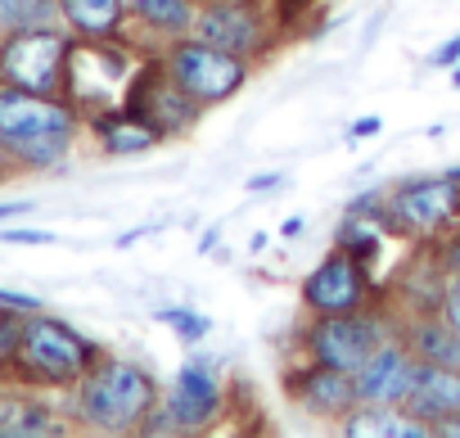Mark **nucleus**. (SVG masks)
I'll use <instances>...</instances> for the list:
<instances>
[{
    "label": "nucleus",
    "instance_id": "nucleus-24",
    "mask_svg": "<svg viewBox=\"0 0 460 438\" xmlns=\"http://www.w3.org/2000/svg\"><path fill=\"white\" fill-rule=\"evenodd\" d=\"M154 321L172 326L181 344H203V339L212 335V321H208L203 312H194V308H158V312H154Z\"/></svg>",
    "mask_w": 460,
    "mask_h": 438
},
{
    "label": "nucleus",
    "instance_id": "nucleus-36",
    "mask_svg": "<svg viewBox=\"0 0 460 438\" xmlns=\"http://www.w3.org/2000/svg\"><path fill=\"white\" fill-rule=\"evenodd\" d=\"M5 163H10V158H5V154H0V181H5V172H10V167H5Z\"/></svg>",
    "mask_w": 460,
    "mask_h": 438
},
{
    "label": "nucleus",
    "instance_id": "nucleus-31",
    "mask_svg": "<svg viewBox=\"0 0 460 438\" xmlns=\"http://www.w3.org/2000/svg\"><path fill=\"white\" fill-rule=\"evenodd\" d=\"M456 64H460V32L429 55V68H456Z\"/></svg>",
    "mask_w": 460,
    "mask_h": 438
},
{
    "label": "nucleus",
    "instance_id": "nucleus-13",
    "mask_svg": "<svg viewBox=\"0 0 460 438\" xmlns=\"http://www.w3.org/2000/svg\"><path fill=\"white\" fill-rule=\"evenodd\" d=\"M285 389L316 420H348L361 407L357 375L352 371H339V366H325V362H312V357L285 375Z\"/></svg>",
    "mask_w": 460,
    "mask_h": 438
},
{
    "label": "nucleus",
    "instance_id": "nucleus-22",
    "mask_svg": "<svg viewBox=\"0 0 460 438\" xmlns=\"http://www.w3.org/2000/svg\"><path fill=\"white\" fill-rule=\"evenodd\" d=\"M384 240H388V227L379 222V217H366V212H343V222L334 231V245H343L348 254H357L366 267H375Z\"/></svg>",
    "mask_w": 460,
    "mask_h": 438
},
{
    "label": "nucleus",
    "instance_id": "nucleus-32",
    "mask_svg": "<svg viewBox=\"0 0 460 438\" xmlns=\"http://www.w3.org/2000/svg\"><path fill=\"white\" fill-rule=\"evenodd\" d=\"M285 181V172H262V176H249V194H262V190H276Z\"/></svg>",
    "mask_w": 460,
    "mask_h": 438
},
{
    "label": "nucleus",
    "instance_id": "nucleus-25",
    "mask_svg": "<svg viewBox=\"0 0 460 438\" xmlns=\"http://www.w3.org/2000/svg\"><path fill=\"white\" fill-rule=\"evenodd\" d=\"M23 317L14 308H0V380H10L14 357H19V339H23Z\"/></svg>",
    "mask_w": 460,
    "mask_h": 438
},
{
    "label": "nucleus",
    "instance_id": "nucleus-29",
    "mask_svg": "<svg viewBox=\"0 0 460 438\" xmlns=\"http://www.w3.org/2000/svg\"><path fill=\"white\" fill-rule=\"evenodd\" d=\"M0 245H55L50 231H28V227H10L0 231Z\"/></svg>",
    "mask_w": 460,
    "mask_h": 438
},
{
    "label": "nucleus",
    "instance_id": "nucleus-38",
    "mask_svg": "<svg viewBox=\"0 0 460 438\" xmlns=\"http://www.w3.org/2000/svg\"><path fill=\"white\" fill-rule=\"evenodd\" d=\"M294 5H312V0H294Z\"/></svg>",
    "mask_w": 460,
    "mask_h": 438
},
{
    "label": "nucleus",
    "instance_id": "nucleus-17",
    "mask_svg": "<svg viewBox=\"0 0 460 438\" xmlns=\"http://www.w3.org/2000/svg\"><path fill=\"white\" fill-rule=\"evenodd\" d=\"M59 19L82 41H122L131 10L127 0H59Z\"/></svg>",
    "mask_w": 460,
    "mask_h": 438
},
{
    "label": "nucleus",
    "instance_id": "nucleus-1",
    "mask_svg": "<svg viewBox=\"0 0 460 438\" xmlns=\"http://www.w3.org/2000/svg\"><path fill=\"white\" fill-rule=\"evenodd\" d=\"M82 113L68 95L23 91L0 82V154L19 163L23 172L59 167L77 145Z\"/></svg>",
    "mask_w": 460,
    "mask_h": 438
},
{
    "label": "nucleus",
    "instance_id": "nucleus-12",
    "mask_svg": "<svg viewBox=\"0 0 460 438\" xmlns=\"http://www.w3.org/2000/svg\"><path fill=\"white\" fill-rule=\"evenodd\" d=\"M163 411L172 420V434H203L226 411V380L212 357H190L176 380L163 389Z\"/></svg>",
    "mask_w": 460,
    "mask_h": 438
},
{
    "label": "nucleus",
    "instance_id": "nucleus-7",
    "mask_svg": "<svg viewBox=\"0 0 460 438\" xmlns=\"http://www.w3.org/2000/svg\"><path fill=\"white\" fill-rule=\"evenodd\" d=\"M388 335H397V321H388L384 308L366 303L357 312H325V317L307 312V326H303L298 339H303V357L357 375Z\"/></svg>",
    "mask_w": 460,
    "mask_h": 438
},
{
    "label": "nucleus",
    "instance_id": "nucleus-18",
    "mask_svg": "<svg viewBox=\"0 0 460 438\" xmlns=\"http://www.w3.org/2000/svg\"><path fill=\"white\" fill-rule=\"evenodd\" d=\"M86 122H91V131H95V140H100L104 154H145V149L163 145V136L140 113H131L127 104L122 109H109V113H95Z\"/></svg>",
    "mask_w": 460,
    "mask_h": 438
},
{
    "label": "nucleus",
    "instance_id": "nucleus-3",
    "mask_svg": "<svg viewBox=\"0 0 460 438\" xmlns=\"http://www.w3.org/2000/svg\"><path fill=\"white\" fill-rule=\"evenodd\" d=\"M95 357H100V348L86 335H77L68 321L28 312L10 380L23 389H73L95 366Z\"/></svg>",
    "mask_w": 460,
    "mask_h": 438
},
{
    "label": "nucleus",
    "instance_id": "nucleus-28",
    "mask_svg": "<svg viewBox=\"0 0 460 438\" xmlns=\"http://www.w3.org/2000/svg\"><path fill=\"white\" fill-rule=\"evenodd\" d=\"M438 312L460 330V276H447V290H442V308Z\"/></svg>",
    "mask_w": 460,
    "mask_h": 438
},
{
    "label": "nucleus",
    "instance_id": "nucleus-15",
    "mask_svg": "<svg viewBox=\"0 0 460 438\" xmlns=\"http://www.w3.org/2000/svg\"><path fill=\"white\" fill-rule=\"evenodd\" d=\"M402 411L415 416V420H429V425L456 416V411H460V371H456V366L420 362V375H415V384H411Z\"/></svg>",
    "mask_w": 460,
    "mask_h": 438
},
{
    "label": "nucleus",
    "instance_id": "nucleus-26",
    "mask_svg": "<svg viewBox=\"0 0 460 438\" xmlns=\"http://www.w3.org/2000/svg\"><path fill=\"white\" fill-rule=\"evenodd\" d=\"M429 249H433L442 276H460V227H451V231H447L442 240H433Z\"/></svg>",
    "mask_w": 460,
    "mask_h": 438
},
{
    "label": "nucleus",
    "instance_id": "nucleus-27",
    "mask_svg": "<svg viewBox=\"0 0 460 438\" xmlns=\"http://www.w3.org/2000/svg\"><path fill=\"white\" fill-rule=\"evenodd\" d=\"M0 308H14V312H41L46 303L37 294H23V290H5L0 285Z\"/></svg>",
    "mask_w": 460,
    "mask_h": 438
},
{
    "label": "nucleus",
    "instance_id": "nucleus-37",
    "mask_svg": "<svg viewBox=\"0 0 460 438\" xmlns=\"http://www.w3.org/2000/svg\"><path fill=\"white\" fill-rule=\"evenodd\" d=\"M451 82H456V86H460V64H456V68H451Z\"/></svg>",
    "mask_w": 460,
    "mask_h": 438
},
{
    "label": "nucleus",
    "instance_id": "nucleus-4",
    "mask_svg": "<svg viewBox=\"0 0 460 438\" xmlns=\"http://www.w3.org/2000/svg\"><path fill=\"white\" fill-rule=\"evenodd\" d=\"M289 10L294 0H199L194 37L244 59H267L285 37Z\"/></svg>",
    "mask_w": 460,
    "mask_h": 438
},
{
    "label": "nucleus",
    "instance_id": "nucleus-14",
    "mask_svg": "<svg viewBox=\"0 0 460 438\" xmlns=\"http://www.w3.org/2000/svg\"><path fill=\"white\" fill-rule=\"evenodd\" d=\"M415 375H420V357L411 353V344L402 335H388L370 353V362L357 371V398L366 407H402Z\"/></svg>",
    "mask_w": 460,
    "mask_h": 438
},
{
    "label": "nucleus",
    "instance_id": "nucleus-9",
    "mask_svg": "<svg viewBox=\"0 0 460 438\" xmlns=\"http://www.w3.org/2000/svg\"><path fill=\"white\" fill-rule=\"evenodd\" d=\"M158 55H163L167 73H172V77H176V82L203 104V109L226 104L235 91H244V82L253 77V59L230 55V50H221V46L194 37V32L167 41Z\"/></svg>",
    "mask_w": 460,
    "mask_h": 438
},
{
    "label": "nucleus",
    "instance_id": "nucleus-30",
    "mask_svg": "<svg viewBox=\"0 0 460 438\" xmlns=\"http://www.w3.org/2000/svg\"><path fill=\"white\" fill-rule=\"evenodd\" d=\"M379 127H384V122H379L375 113H366V118H357V122H348V131H343V140H348V145H357V140H370V136H379Z\"/></svg>",
    "mask_w": 460,
    "mask_h": 438
},
{
    "label": "nucleus",
    "instance_id": "nucleus-19",
    "mask_svg": "<svg viewBox=\"0 0 460 438\" xmlns=\"http://www.w3.org/2000/svg\"><path fill=\"white\" fill-rule=\"evenodd\" d=\"M339 429L348 438H429L433 434L429 420H415L402 407H366V402L348 420H339Z\"/></svg>",
    "mask_w": 460,
    "mask_h": 438
},
{
    "label": "nucleus",
    "instance_id": "nucleus-2",
    "mask_svg": "<svg viewBox=\"0 0 460 438\" xmlns=\"http://www.w3.org/2000/svg\"><path fill=\"white\" fill-rule=\"evenodd\" d=\"M163 389L149 366L100 353L95 366L73 384V420L91 434H140Z\"/></svg>",
    "mask_w": 460,
    "mask_h": 438
},
{
    "label": "nucleus",
    "instance_id": "nucleus-35",
    "mask_svg": "<svg viewBox=\"0 0 460 438\" xmlns=\"http://www.w3.org/2000/svg\"><path fill=\"white\" fill-rule=\"evenodd\" d=\"M303 227H307L303 217H289V222H280V236H285V240H294V236H298Z\"/></svg>",
    "mask_w": 460,
    "mask_h": 438
},
{
    "label": "nucleus",
    "instance_id": "nucleus-10",
    "mask_svg": "<svg viewBox=\"0 0 460 438\" xmlns=\"http://www.w3.org/2000/svg\"><path fill=\"white\" fill-rule=\"evenodd\" d=\"M127 109L131 113H140L163 140H172V136H185V131H194L199 127V118H203V104L167 73V64H163V55H145V68L136 73V82H131V95H127Z\"/></svg>",
    "mask_w": 460,
    "mask_h": 438
},
{
    "label": "nucleus",
    "instance_id": "nucleus-23",
    "mask_svg": "<svg viewBox=\"0 0 460 438\" xmlns=\"http://www.w3.org/2000/svg\"><path fill=\"white\" fill-rule=\"evenodd\" d=\"M59 19V0H0V28H41Z\"/></svg>",
    "mask_w": 460,
    "mask_h": 438
},
{
    "label": "nucleus",
    "instance_id": "nucleus-20",
    "mask_svg": "<svg viewBox=\"0 0 460 438\" xmlns=\"http://www.w3.org/2000/svg\"><path fill=\"white\" fill-rule=\"evenodd\" d=\"M127 10H131V23H140L149 37H158L167 46V41L194 32L199 0H127Z\"/></svg>",
    "mask_w": 460,
    "mask_h": 438
},
{
    "label": "nucleus",
    "instance_id": "nucleus-33",
    "mask_svg": "<svg viewBox=\"0 0 460 438\" xmlns=\"http://www.w3.org/2000/svg\"><path fill=\"white\" fill-rule=\"evenodd\" d=\"M433 434H438V438H460V411H456V416H447V420H438V425H433Z\"/></svg>",
    "mask_w": 460,
    "mask_h": 438
},
{
    "label": "nucleus",
    "instance_id": "nucleus-16",
    "mask_svg": "<svg viewBox=\"0 0 460 438\" xmlns=\"http://www.w3.org/2000/svg\"><path fill=\"white\" fill-rule=\"evenodd\" d=\"M397 335L411 344V353L420 362H433V366H456L460 371V330L442 317V312H411Z\"/></svg>",
    "mask_w": 460,
    "mask_h": 438
},
{
    "label": "nucleus",
    "instance_id": "nucleus-21",
    "mask_svg": "<svg viewBox=\"0 0 460 438\" xmlns=\"http://www.w3.org/2000/svg\"><path fill=\"white\" fill-rule=\"evenodd\" d=\"M0 434H14V438H28V434H64V425L55 420V411L32 398V393H5L0 398Z\"/></svg>",
    "mask_w": 460,
    "mask_h": 438
},
{
    "label": "nucleus",
    "instance_id": "nucleus-5",
    "mask_svg": "<svg viewBox=\"0 0 460 438\" xmlns=\"http://www.w3.org/2000/svg\"><path fill=\"white\" fill-rule=\"evenodd\" d=\"M140 68H145V59H140L136 50H127V46H118V41H82V37H77V41H73V55H68L64 95L77 104L82 118L122 109Z\"/></svg>",
    "mask_w": 460,
    "mask_h": 438
},
{
    "label": "nucleus",
    "instance_id": "nucleus-34",
    "mask_svg": "<svg viewBox=\"0 0 460 438\" xmlns=\"http://www.w3.org/2000/svg\"><path fill=\"white\" fill-rule=\"evenodd\" d=\"M32 203L28 199H0V222H5V217H19V212H28Z\"/></svg>",
    "mask_w": 460,
    "mask_h": 438
},
{
    "label": "nucleus",
    "instance_id": "nucleus-8",
    "mask_svg": "<svg viewBox=\"0 0 460 438\" xmlns=\"http://www.w3.org/2000/svg\"><path fill=\"white\" fill-rule=\"evenodd\" d=\"M73 32L41 23V28H10L0 37V82L23 86V91H46L64 95L68 82V55H73Z\"/></svg>",
    "mask_w": 460,
    "mask_h": 438
},
{
    "label": "nucleus",
    "instance_id": "nucleus-11",
    "mask_svg": "<svg viewBox=\"0 0 460 438\" xmlns=\"http://www.w3.org/2000/svg\"><path fill=\"white\" fill-rule=\"evenodd\" d=\"M298 303H303V312H312V317L357 312V308L370 303V267H366L357 254H348L343 245H330V254L303 276Z\"/></svg>",
    "mask_w": 460,
    "mask_h": 438
},
{
    "label": "nucleus",
    "instance_id": "nucleus-6",
    "mask_svg": "<svg viewBox=\"0 0 460 438\" xmlns=\"http://www.w3.org/2000/svg\"><path fill=\"white\" fill-rule=\"evenodd\" d=\"M379 222L388 227V236L415 240V245H433L442 240L451 227H460V185L438 172V176H406L384 194Z\"/></svg>",
    "mask_w": 460,
    "mask_h": 438
}]
</instances>
